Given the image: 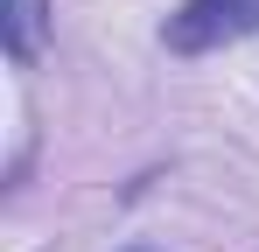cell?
<instances>
[{"label":"cell","instance_id":"1","mask_svg":"<svg viewBox=\"0 0 259 252\" xmlns=\"http://www.w3.org/2000/svg\"><path fill=\"white\" fill-rule=\"evenodd\" d=\"M259 35V0H182L168 21H161V42L175 56H210L224 42Z\"/></svg>","mask_w":259,"mask_h":252},{"label":"cell","instance_id":"3","mask_svg":"<svg viewBox=\"0 0 259 252\" xmlns=\"http://www.w3.org/2000/svg\"><path fill=\"white\" fill-rule=\"evenodd\" d=\"M126 252H154V245H126Z\"/></svg>","mask_w":259,"mask_h":252},{"label":"cell","instance_id":"2","mask_svg":"<svg viewBox=\"0 0 259 252\" xmlns=\"http://www.w3.org/2000/svg\"><path fill=\"white\" fill-rule=\"evenodd\" d=\"M0 42L14 63H35L49 42V0H0Z\"/></svg>","mask_w":259,"mask_h":252}]
</instances>
